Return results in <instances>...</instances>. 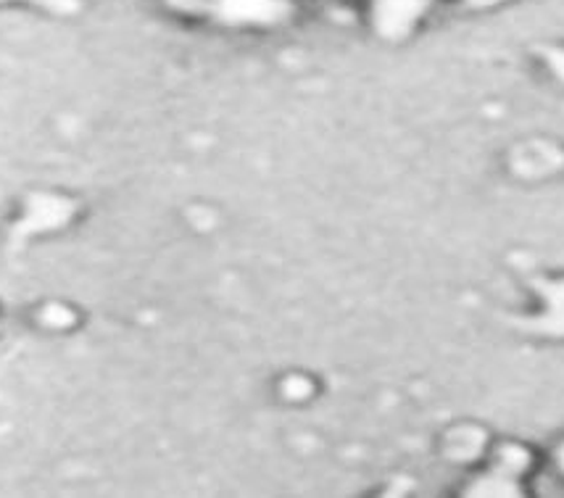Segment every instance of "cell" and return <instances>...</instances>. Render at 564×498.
Listing matches in <instances>:
<instances>
[{"label": "cell", "mask_w": 564, "mask_h": 498, "mask_svg": "<svg viewBox=\"0 0 564 498\" xmlns=\"http://www.w3.org/2000/svg\"><path fill=\"white\" fill-rule=\"evenodd\" d=\"M535 293L533 312L517 316L514 327L539 340L564 343V272L530 280Z\"/></svg>", "instance_id": "obj_1"}, {"label": "cell", "mask_w": 564, "mask_h": 498, "mask_svg": "<svg viewBox=\"0 0 564 498\" xmlns=\"http://www.w3.org/2000/svg\"><path fill=\"white\" fill-rule=\"evenodd\" d=\"M72 214L74 204L64 195L35 193L26 201L22 221L17 225V235L19 238H30V235L58 230V227H64L72 219Z\"/></svg>", "instance_id": "obj_2"}, {"label": "cell", "mask_w": 564, "mask_h": 498, "mask_svg": "<svg viewBox=\"0 0 564 498\" xmlns=\"http://www.w3.org/2000/svg\"><path fill=\"white\" fill-rule=\"evenodd\" d=\"M427 6L430 0H375L372 22L382 37L399 40L420 22Z\"/></svg>", "instance_id": "obj_3"}, {"label": "cell", "mask_w": 564, "mask_h": 498, "mask_svg": "<svg viewBox=\"0 0 564 498\" xmlns=\"http://www.w3.org/2000/svg\"><path fill=\"white\" fill-rule=\"evenodd\" d=\"M288 11L285 0H219V17L232 24H274Z\"/></svg>", "instance_id": "obj_4"}, {"label": "cell", "mask_w": 564, "mask_h": 498, "mask_svg": "<svg viewBox=\"0 0 564 498\" xmlns=\"http://www.w3.org/2000/svg\"><path fill=\"white\" fill-rule=\"evenodd\" d=\"M467 494L507 498V496H522L525 490H522V477H517L512 473H507V469L491 464L486 473H480L478 477H475L473 488H467Z\"/></svg>", "instance_id": "obj_5"}, {"label": "cell", "mask_w": 564, "mask_h": 498, "mask_svg": "<svg viewBox=\"0 0 564 498\" xmlns=\"http://www.w3.org/2000/svg\"><path fill=\"white\" fill-rule=\"evenodd\" d=\"M43 322H45V325H51V327H66V325H72L74 316H72L69 308L53 304L43 312Z\"/></svg>", "instance_id": "obj_6"}, {"label": "cell", "mask_w": 564, "mask_h": 498, "mask_svg": "<svg viewBox=\"0 0 564 498\" xmlns=\"http://www.w3.org/2000/svg\"><path fill=\"white\" fill-rule=\"evenodd\" d=\"M543 56H546V64L549 69L554 72V77L564 83V48H546L543 51Z\"/></svg>", "instance_id": "obj_7"}, {"label": "cell", "mask_w": 564, "mask_h": 498, "mask_svg": "<svg viewBox=\"0 0 564 498\" xmlns=\"http://www.w3.org/2000/svg\"><path fill=\"white\" fill-rule=\"evenodd\" d=\"M552 467H554V473L564 480V437H560V441L554 443V448H552Z\"/></svg>", "instance_id": "obj_8"}, {"label": "cell", "mask_w": 564, "mask_h": 498, "mask_svg": "<svg viewBox=\"0 0 564 498\" xmlns=\"http://www.w3.org/2000/svg\"><path fill=\"white\" fill-rule=\"evenodd\" d=\"M35 3L45 6V9L58 11V13H69V11L77 9V0H35Z\"/></svg>", "instance_id": "obj_9"}, {"label": "cell", "mask_w": 564, "mask_h": 498, "mask_svg": "<svg viewBox=\"0 0 564 498\" xmlns=\"http://www.w3.org/2000/svg\"><path fill=\"white\" fill-rule=\"evenodd\" d=\"M473 6H478V9H488V6H496V3H503V0H469Z\"/></svg>", "instance_id": "obj_10"}]
</instances>
